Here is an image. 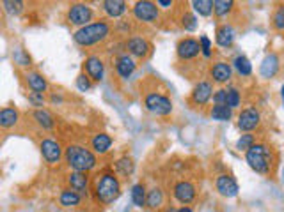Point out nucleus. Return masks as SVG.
<instances>
[{
    "label": "nucleus",
    "instance_id": "1",
    "mask_svg": "<svg viewBox=\"0 0 284 212\" xmlns=\"http://www.w3.org/2000/svg\"><path fill=\"white\" fill-rule=\"evenodd\" d=\"M245 161L259 175H272L277 166V154L268 143H254L245 152Z\"/></svg>",
    "mask_w": 284,
    "mask_h": 212
},
{
    "label": "nucleus",
    "instance_id": "2",
    "mask_svg": "<svg viewBox=\"0 0 284 212\" xmlns=\"http://www.w3.org/2000/svg\"><path fill=\"white\" fill-rule=\"evenodd\" d=\"M112 34V25L107 20H98L93 23L85 25V27L78 28L73 34V41L82 48L98 46L102 42H105Z\"/></svg>",
    "mask_w": 284,
    "mask_h": 212
},
{
    "label": "nucleus",
    "instance_id": "3",
    "mask_svg": "<svg viewBox=\"0 0 284 212\" xmlns=\"http://www.w3.org/2000/svg\"><path fill=\"white\" fill-rule=\"evenodd\" d=\"M64 161L68 165V168H71L73 171H91L96 168V154L89 148L82 147V145H68L64 148Z\"/></svg>",
    "mask_w": 284,
    "mask_h": 212
},
{
    "label": "nucleus",
    "instance_id": "4",
    "mask_svg": "<svg viewBox=\"0 0 284 212\" xmlns=\"http://www.w3.org/2000/svg\"><path fill=\"white\" fill-rule=\"evenodd\" d=\"M94 196L103 205L114 203L121 196V182L116 173H112V171L100 173L98 179L94 180Z\"/></svg>",
    "mask_w": 284,
    "mask_h": 212
},
{
    "label": "nucleus",
    "instance_id": "5",
    "mask_svg": "<svg viewBox=\"0 0 284 212\" xmlns=\"http://www.w3.org/2000/svg\"><path fill=\"white\" fill-rule=\"evenodd\" d=\"M144 106L146 110L155 113V115H169L173 111V101L171 97L165 92H160V90H155V88H149L144 92Z\"/></svg>",
    "mask_w": 284,
    "mask_h": 212
},
{
    "label": "nucleus",
    "instance_id": "6",
    "mask_svg": "<svg viewBox=\"0 0 284 212\" xmlns=\"http://www.w3.org/2000/svg\"><path fill=\"white\" fill-rule=\"evenodd\" d=\"M133 18L142 23H156L160 18V7L156 2H149V0H142V2H135L133 4Z\"/></svg>",
    "mask_w": 284,
    "mask_h": 212
},
{
    "label": "nucleus",
    "instance_id": "7",
    "mask_svg": "<svg viewBox=\"0 0 284 212\" xmlns=\"http://www.w3.org/2000/svg\"><path fill=\"white\" fill-rule=\"evenodd\" d=\"M94 11L89 4H84V2H75L68 7V21L71 25H77V27H85L89 25V21L93 20Z\"/></svg>",
    "mask_w": 284,
    "mask_h": 212
},
{
    "label": "nucleus",
    "instance_id": "8",
    "mask_svg": "<svg viewBox=\"0 0 284 212\" xmlns=\"http://www.w3.org/2000/svg\"><path fill=\"white\" fill-rule=\"evenodd\" d=\"M213 83L208 82V80H201L199 83H196V87L192 88L188 103L192 106H196V108H205L213 97Z\"/></svg>",
    "mask_w": 284,
    "mask_h": 212
},
{
    "label": "nucleus",
    "instance_id": "9",
    "mask_svg": "<svg viewBox=\"0 0 284 212\" xmlns=\"http://www.w3.org/2000/svg\"><path fill=\"white\" fill-rule=\"evenodd\" d=\"M126 50H128V55L133 57V59L146 60L151 57L153 53V44L146 39V37L140 36H131L128 41H126Z\"/></svg>",
    "mask_w": 284,
    "mask_h": 212
},
{
    "label": "nucleus",
    "instance_id": "10",
    "mask_svg": "<svg viewBox=\"0 0 284 212\" xmlns=\"http://www.w3.org/2000/svg\"><path fill=\"white\" fill-rule=\"evenodd\" d=\"M176 53L181 62H188V60H196L203 53V48H201V42L197 39L185 37V39H180V42H178Z\"/></svg>",
    "mask_w": 284,
    "mask_h": 212
},
{
    "label": "nucleus",
    "instance_id": "11",
    "mask_svg": "<svg viewBox=\"0 0 284 212\" xmlns=\"http://www.w3.org/2000/svg\"><path fill=\"white\" fill-rule=\"evenodd\" d=\"M240 131H245V133H251V131L258 129L261 124V113L256 110V108H245L238 113V120H236Z\"/></svg>",
    "mask_w": 284,
    "mask_h": 212
},
{
    "label": "nucleus",
    "instance_id": "12",
    "mask_svg": "<svg viewBox=\"0 0 284 212\" xmlns=\"http://www.w3.org/2000/svg\"><path fill=\"white\" fill-rule=\"evenodd\" d=\"M39 150H41L43 159H45L48 165H57V163L61 161V157L64 156V154H62L61 143L52 138L43 140V142L39 143Z\"/></svg>",
    "mask_w": 284,
    "mask_h": 212
},
{
    "label": "nucleus",
    "instance_id": "13",
    "mask_svg": "<svg viewBox=\"0 0 284 212\" xmlns=\"http://www.w3.org/2000/svg\"><path fill=\"white\" fill-rule=\"evenodd\" d=\"M114 69H116V74L119 78L128 80L131 74L135 73L137 69V62L133 57H130L128 53H121L114 59Z\"/></svg>",
    "mask_w": 284,
    "mask_h": 212
},
{
    "label": "nucleus",
    "instance_id": "14",
    "mask_svg": "<svg viewBox=\"0 0 284 212\" xmlns=\"http://www.w3.org/2000/svg\"><path fill=\"white\" fill-rule=\"evenodd\" d=\"M173 194L180 203L188 205V203H192L196 200L197 189H196V186L192 184V182H188V180H180V182L174 184Z\"/></svg>",
    "mask_w": 284,
    "mask_h": 212
},
{
    "label": "nucleus",
    "instance_id": "15",
    "mask_svg": "<svg viewBox=\"0 0 284 212\" xmlns=\"http://www.w3.org/2000/svg\"><path fill=\"white\" fill-rule=\"evenodd\" d=\"M84 73L87 74L94 83L102 82L103 76H105V62H103V59H100L98 55L87 57V59L84 60Z\"/></svg>",
    "mask_w": 284,
    "mask_h": 212
},
{
    "label": "nucleus",
    "instance_id": "16",
    "mask_svg": "<svg viewBox=\"0 0 284 212\" xmlns=\"http://www.w3.org/2000/svg\"><path fill=\"white\" fill-rule=\"evenodd\" d=\"M215 188H217V191H219L222 196H226V198H234L238 194V191H240L236 180L231 175H228V173H220V175L215 179Z\"/></svg>",
    "mask_w": 284,
    "mask_h": 212
},
{
    "label": "nucleus",
    "instance_id": "17",
    "mask_svg": "<svg viewBox=\"0 0 284 212\" xmlns=\"http://www.w3.org/2000/svg\"><path fill=\"white\" fill-rule=\"evenodd\" d=\"M210 78L219 85L228 83L229 80L233 78V69L228 62H215L210 65Z\"/></svg>",
    "mask_w": 284,
    "mask_h": 212
},
{
    "label": "nucleus",
    "instance_id": "18",
    "mask_svg": "<svg viewBox=\"0 0 284 212\" xmlns=\"http://www.w3.org/2000/svg\"><path fill=\"white\" fill-rule=\"evenodd\" d=\"M68 188L77 191L80 194H85L87 193V188H89V177L85 171H71L68 175Z\"/></svg>",
    "mask_w": 284,
    "mask_h": 212
},
{
    "label": "nucleus",
    "instance_id": "19",
    "mask_svg": "<svg viewBox=\"0 0 284 212\" xmlns=\"http://www.w3.org/2000/svg\"><path fill=\"white\" fill-rule=\"evenodd\" d=\"M25 83H27L28 88H30L32 92L45 94L48 88L47 78H45L41 73H37V71H27V73H25Z\"/></svg>",
    "mask_w": 284,
    "mask_h": 212
},
{
    "label": "nucleus",
    "instance_id": "20",
    "mask_svg": "<svg viewBox=\"0 0 284 212\" xmlns=\"http://www.w3.org/2000/svg\"><path fill=\"white\" fill-rule=\"evenodd\" d=\"M102 9L108 18H121L128 11V4L123 0H105V2H102Z\"/></svg>",
    "mask_w": 284,
    "mask_h": 212
},
{
    "label": "nucleus",
    "instance_id": "21",
    "mask_svg": "<svg viewBox=\"0 0 284 212\" xmlns=\"http://www.w3.org/2000/svg\"><path fill=\"white\" fill-rule=\"evenodd\" d=\"M112 143H114V140H112L110 134L98 133V134H94L93 138H91V148L94 150V154L103 156V154H107L108 150H110Z\"/></svg>",
    "mask_w": 284,
    "mask_h": 212
},
{
    "label": "nucleus",
    "instance_id": "22",
    "mask_svg": "<svg viewBox=\"0 0 284 212\" xmlns=\"http://www.w3.org/2000/svg\"><path fill=\"white\" fill-rule=\"evenodd\" d=\"M215 41L217 44L222 48H229L234 42V30L231 25L224 23L220 27H217V32H215Z\"/></svg>",
    "mask_w": 284,
    "mask_h": 212
},
{
    "label": "nucleus",
    "instance_id": "23",
    "mask_svg": "<svg viewBox=\"0 0 284 212\" xmlns=\"http://www.w3.org/2000/svg\"><path fill=\"white\" fill-rule=\"evenodd\" d=\"M20 120V113L16 108H2L0 111V126H2V129H9V127H14V126L18 124Z\"/></svg>",
    "mask_w": 284,
    "mask_h": 212
},
{
    "label": "nucleus",
    "instance_id": "24",
    "mask_svg": "<svg viewBox=\"0 0 284 212\" xmlns=\"http://www.w3.org/2000/svg\"><path fill=\"white\" fill-rule=\"evenodd\" d=\"M59 203L66 209L77 207V205L82 203V194L77 193V191H73V189H70V188H66V189H62L61 196H59Z\"/></svg>",
    "mask_w": 284,
    "mask_h": 212
},
{
    "label": "nucleus",
    "instance_id": "25",
    "mask_svg": "<svg viewBox=\"0 0 284 212\" xmlns=\"http://www.w3.org/2000/svg\"><path fill=\"white\" fill-rule=\"evenodd\" d=\"M208 115L213 120L226 122V120H231V117H233V108H229L228 105H213L210 108V113H208Z\"/></svg>",
    "mask_w": 284,
    "mask_h": 212
},
{
    "label": "nucleus",
    "instance_id": "26",
    "mask_svg": "<svg viewBox=\"0 0 284 212\" xmlns=\"http://www.w3.org/2000/svg\"><path fill=\"white\" fill-rule=\"evenodd\" d=\"M32 117H34V120L37 122V126H39V127H43V129H52V127H53V124H55L53 117H52L47 110H43V108H39V110H34L32 111Z\"/></svg>",
    "mask_w": 284,
    "mask_h": 212
},
{
    "label": "nucleus",
    "instance_id": "27",
    "mask_svg": "<svg viewBox=\"0 0 284 212\" xmlns=\"http://www.w3.org/2000/svg\"><path fill=\"white\" fill-rule=\"evenodd\" d=\"M114 166H116L117 173H119V175H123V177L131 175V173H133V170H135V163H133V159H131V157H128V156L119 157Z\"/></svg>",
    "mask_w": 284,
    "mask_h": 212
},
{
    "label": "nucleus",
    "instance_id": "28",
    "mask_svg": "<svg viewBox=\"0 0 284 212\" xmlns=\"http://www.w3.org/2000/svg\"><path fill=\"white\" fill-rule=\"evenodd\" d=\"M234 9L233 0H215L213 2V13L219 18H226L228 14H231Z\"/></svg>",
    "mask_w": 284,
    "mask_h": 212
},
{
    "label": "nucleus",
    "instance_id": "29",
    "mask_svg": "<svg viewBox=\"0 0 284 212\" xmlns=\"http://www.w3.org/2000/svg\"><path fill=\"white\" fill-rule=\"evenodd\" d=\"M277 67H279V60H277V57L275 55H268L265 60H263V64H261V74L265 76V78H272L275 74V71H277Z\"/></svg>",
    "mask_w": 284,
    "mask_h": 212
},
{
    "label": "nucleus",
    "instance_id": "30",
    "mask_svg": "<svg viewBox=\"0 0 284 212\" xmlns=\"http://www.w3.org/2000/svg\"><path fill=\"white\" fill-rule=\"evenodd\" d=\"M146 205L149 209H160L163 205V191L160 188H153L148 191V198H146Z\"/></svg>",
    "mask_w": 284,
    "mask_h": 212
},
{
    "label": "nucleus",
    "instance_id": "31",
    "mask_svg": "<svg viewBox=\"0 0 284 212\" xmlns=\"http://www.w3.org/2000/svg\"><path fill=\"white\" fill-rule=\"evenodd\" d=\"M146 198H148V191H146L144 184H135L131 188V200H133L137 207H144Z\"/></svg>",
    "mask_w": 284,
    "mask_h": 212
},
{
    "label": "nucleus",
    "instance_id": "32",
    "mask_svg": "<svg viewBox=\"0 0 284 212\" xmlns=\"http://www.w3.org/2000/svg\"><path fill=\"white\" fill-rule=\"evenodd\" d=\"M194 5V11L201 16H210L213 13V2L211 0H196V2H192Z\"/></svg>",
    "mask_w": 284,
    "mask_h": 212
},
{
    "label": "nucleus",
    "instance_id": "33",
    "mask_svg": "<svg viewBox=\"0 0 284 212\" xmlns=\"http://www.w3.org/2000/svg\"><path fill=\"white\" fill-rule=\"evenodd\" d=\"M233 64H234V69L242 74V76H249V74L252 73V65H251V62H249L247 57H243V55L236 57Z\"/></svg>",
    "mask_w": 284,
    "mask_h": 212
},
{
    "label": "nucleus",
    "instance_id": "34",
    "mask_svg": "<svg viewBox=\"0 0 284 212\" xmlns=\"http://www.w3.org/2000/svg\"><path fill=\"white\" fill-rule=\"evenodd\" d=\"M272 27L275 30H279V32L284 30V5H279L272 14Z\"/></svg>",
    "mask_w": 284,
    "mask_h": 212
},
{
    "label": "nucleus",
    "instance_id": "35",
    "mask_svg": "<svg viewBox=\"0 0 284 212\" xmlns=\"http://www.w3.org/2000/svg\"><path fill=\"white\" fill-rule=\"evenodd\" d=\"M254 143H256L254 134L245 133V134H242V136H240V140L236 142V148H238V150H243V152H247V150L252 147V145H254Z\"/></svg>",
    "mask_w": 284,
    "mask_h": 212
},
{
    "label": "nucleus",
    "instance_id": "36",
    "mask_svg": "<svg viewBox=\"0 0 284 212\" xmlns=\"http://www.w3.org/2000/svg\"><path fill=\"white\" fill-rule=\"evenodd\" d=\"M2 5H4V9L9 14H20L22 11H24L25 4L24 2H20V0H4Z\"/></svg>",
    "mask_w": 284,
    "mask_h": 212
},
{
    "label": "nucleus",
    "instance_id": "37",
    "mask_svg": "<svg viewBox=\"0 0 284 212\" xmlns=\"http://www.w3.org/2000/svg\"><path fill=\"white\" fill-rule=\"evenodd\" d=\"M181 27L185 28V30H194V28H196V16H194V14L190 13V11L188 9H185V13L181 14Z\"/></svg>",
    "mask_w": 284,
    "mask_h": 212
},
{
    "label": "nucleus",
    "instance_id": "38",
    "mask_svg": "<svg viewBox=\"0 0 284 212\" xmlns=\"http://www.w3.org/2000/svg\"><path fill=\"white\" fill-rule=\"evenodd\" d=\"M93 80L89 78L87 74L84 73V71H82V73L78 74V78H77V88H78L80 92H87L89 88L93 87Z\"/></svg>",
    "mask_w": 284,
    "mask_h": 212
},
{
    "label": "nucleus",
    "instance_id": "39",
    "mask_svg": "<svg viewBox=\"0 0 284 212\" xmlns=\"http://www.w3.org/2000/svg\"><path fill=\"white\" fill-rule=\"evenodd\" d=\"M240 101H242V97H240L238 88L229 87L228 88V106L229 108H236V106H240Z\"/></svg>",
    "mask_w": 284,
    "mask_h": 212
},
{
    "label": "nucleus",
    "instance_id": "40",
    "mask_svg": "<svg viewBox=\"0 0 284 212\" xmlns=\"http://www.w3.org/2000/svg\"><path fill=\"white\" fill-rule=\"evenodd\" d=\"M215 105H228V88H219L213 94Z\"/></svg>",
    "mask_w": 284,
    "mask_h": 212
},
{
    "label": "nucleus",
    "instance_id": "41",
    "mask_svg": "<svg viewBox=\"0 0 284 212\" xmlns=\"http://www.w3.org/2000/svg\"><path fill=\"white\" fill-rule=\"evenodd\" d=\"M14 60H16V64H20V65H30V57H28L24 50H16Z\"/></svg>",
    "mask_w": 284,
    "mask_h": 212
},
{
    "label": "nucleus",
    "instance_id": "42",
    "mask_svg": "<svg viewBox=\"0 0 284 212\" xmlns=\"http://www.w3.org/2000/svg\"><path fill=\"white\" fill-rule=\"evenodd\" d=\"M199 42H201V48H203V55L210 57L211 55V42H210V39H208L206 36H201L199 37Z\"/></svg>",
    "mask_w": 284,
    "mask_h": 212
},
{
    "label": "nucleus",
    "instance_id": "43",
    "mask_svg": "<svg viewBox=\"0 0 284 212\" xmlns=\"http://www.w3.org/2000/svg\"><path fill=\"white\" fill-rule=\"evenodd\" d=\"M28 101L32 103L34 106H43V105H45V94L28 92Z\"/></svg>",
    "mask_w": 284,
    "mask_h": 212
},
{
    "label": "nucleus",
    "instance_id": "44",
    "mask_svg": "<svg viewBox=\"0 0 284 212\" xmlns=\"http://www.w3.org/2000/svg\"><path fill=\"white\" fill-rule=\"evenodd\" d=\"M156 4H158V7H163V9H169V7H173V5H174V2H173V0H158Z\"/></svg>",
    "mask_w": 284,
    "mask_h": 212
},
{
    "label": "nucleus",
    "instance_id": "45",
    "mask_svg": "<svg viewBox=\"0 0 284 212\" xmlns=\"http://www.w3.org/2000/svg\"><path fill=\"white\" fill-rule=\"evenodd\" d=\"M178 212H192V209L190 207H181Z\"/></svg>",
    "mask_w": 284,
    "mask_h": 212
},
{
    "label": "nucleus",
    "instance_id": "46",
    "mask_svg": "<svg viewBox=\"0 0 284 212\" xmlns=\"http://www.w3.org/2000/svg\"><path fill=\"white\" fill-rule=\"evenodd\" d=\"M283 101H284V87H283Z\"/></svg>",
    "mask_w": 284,
    "mask_h": 212
}]
</instances>
